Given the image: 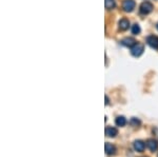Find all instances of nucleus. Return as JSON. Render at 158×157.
<instances>
[{
    "instance_id": "nucleus-1",
    "label": "nucleus",
    "mask_w": 158,
    "mask_h": 157,
    "mask_svg": "<svg viewBox=\"0 0 158 157\" xmlns=\"http://www.w3.org/2000/svg\"><path fill=\"white\" fill-rule=\"evenodd\" d=\"M143 51H144V47L141 43H136L133 48H131V53L134 57H139L143 53Z\"/></svg>"
},
{
    "instance_id": "nucleus-2",
    "label": "nucleus",
    "mask_w": 158,
    "mask_h": 157,
    "mask_svg": "<svg viewBox=\"0 0 158 157\" xmlns=\"http://www.w3.org/2000/svg\"><path fill=\"white\" fill-rule=\"evenodd\" d=\"M153 11V4L149 1H144L140 6V13L143 15H147Z\"/></svg>"
},
{
    "instance_id": "nucleus-3",
    "label": "nucleus",
    "mask_w": 158,
    "mask_h": 157,
    "mask_svg": "<svg viewBox=\"0 0 158 157\" xmlns=\"http://www.w3.org/2000/svg\"><path fill=\"white\" fill-rule=\"evenodd\" d=\"M122 9L126 12H132L135 9V1L134 0H124L122 3Z\"/></svg>"
},
{
    "instance_id": "nucleus-4",
    "label": "nucleus",
    "mask_w": 158,
    "mask_h": 157,
    "mask_svg": "<svg viewBox=\"0 0 158 157\" xmlns=\"http://www.w3.org/2000/svg\"><path fill=\"white\" fill-rule=\"evenodd\" d=\"M147 42L153 49H158V37L157 36H149L147 38Z\"/></svg>"
},
{
    "instance_id": "nucleus-5",
    "label": "nucleus",
    "mask_w": 158,
    "mask_h": 157,
    "mask_svg": "<svg viewBox=\"0 0 158 157\" xmlns=\"http://www.w3.org/2000/svg\"><path fill=\"white\" fill-rule=\"evenodd\" d=\"M147 147L149 148V150L150 151H152V152H154V151H156L157 149H158V143L155 139H148L147 140Z\"/></svg>"
},
{
    "instance_id": "nucleus-6",
    "label": "nucleus",
    "mask_w": 158,
    "mask_h": 157,
    "mask_svg": "<svg viewBox=\"0 0 158 157\" xmlns=\"http://www.w3.org/2000/svg\"><path fill=\"white\" fill-rule=\"evenodd\" d=\"M104 151H106V153L108 154V155H113L116 152V148H115V146L112 145V143H106V145H104Z\"/></svg>"
},
{
    "instance_id": "nucleus-7",
    "label": "nucleus",
    "mask_w": 158,
    "mask_h": 157,
    "mask_svg": "<svg viewBox=\"0 0 158 157\" xmlns=\"http://www.w3.org/2000/svg\"><path fill=\"white\" fill-rule=\"evenodd\" d=\"M121 43L124 45V47H128V48H133L135 44H136V40L134 38L128 37V38H124L123 40L121 41Z\"/></svg>"
},
{
    "instance_id": "nucleus-8",
    "label": "nucleus",
    "mask_w": 158,
    "mask_h": 157,
    "mask_svg": "<svg viewBox=\"0 0 158 157\" xmlns=\"http://www.w3.org/2000/svg\"><path fill=\"white\" fill-rule=\"evenodd\" d=\"M117 134H118L117 129L113 128V126H106V135L108 137H115Z\"/></svg>"
},
{
    "instance_id": "nucleus-9",
    "label": "nucleus",
    "mask_w": 158,
    "mask_h": 157,
    "mask_svg": "<svg viewBox=\"0 0 158 157\" xmlns=\"http://www.w3.org/2000/svg\"><path fill=\"white\" fill-rule=\"evenodd\" d=\"M144 148H146V145H144L143 141L141 140H136L134 143V149L136 150L137 152H143L144 151Z\"/></svg>"
},
{
    "instance_id": "nucleus-10",
    "label": "nucleus",
    "mask_w": 158,
    "mask_h": 157,
    "mask_svg": "<svg viewBox=\"0 0 158 157\" xmlns=\"http://www.w3.org/2000/svg\"><path fill=\"white\" fill-rule=\"evenodd\" d=\"M119 29L121 30V31H127V30L129 29V25H130V22L128 19H121L120 21H119Z\"/></svg>"
},
{
    "instance_id": "nucleus-11",
    "label": "nucleus",
    "mask_w": 158,
    "mask_h": 157,
    "mask_svg": "<svg viewBox=\"0 0 158 157\" xmlns=\"http://www.w3.org/2000/svg\"><path fill=\"white\" fill-rule=\"evenodd\" d=\"M115 123H116V126H124L127 123V119L123 116H118L115 120Z\"/></svg>"
},
{
    "instance_id": "nucleus-12",
    "label": "nucleus",
    "mask_w": 158,
    "mask_h": 157,
    "mask_svg": "<svg viewBox=\"0 0 158 157\" xmlns=\"http://www.w3.org/2000/svg\"><path fill=\"white\" fill-rule=\"evenodd\" d=\"M116 6L115 0H104V6L106 10H112Z\"/></svg>"
},
{
    "instance_id": "nucleus-13",
    "label": "nucleus",
    "mask_w": 158,
    "mask_h": 157,
    "mask_svg": "<svg viewBox=\"0 0 158 157\" xmlns=\"http://www.w3.org/2000/svg\"><path fill=\"white\" fill-rule=\"evenodd\" d=\"M132 33H133L134 35H137L140 33V27L137 23H135L133 25V27H132Z\"/></svg>"
},
{
    "instance_id": "nucleus-14",
    "label": "nucleus",
    "mask_w": 158,
    "mask_h": 157,
    "mask_svg": "<svg viewBox=\"0 0 158 157\" xmlns=\"http://www.w3.org/2000/svg\"><path fill=\"white\" fill-rule=\"evenodd\" d=\"M131 125L132 126H138L140 125V120L139 119H137V118H135L133 117L131 119Z\"/></svg>"
},
{
    "instance_id": "nucleus-15",
    "label": "nucleus",
    "mask_w": 158,
    "mask_h": 157,
    "mask_svg": "<svg viewBox=\"0 0 158 157\" xmlns=\"http://www.w3.org/2000/svg\"><path fill=\"white\" fill-rule=\"evenodd\" d=\"M106 105H109V98H108V96H106Z\"/></svg>"
},
{
    "instance_id": "nucleus-16",
    "label": "nucleus",
    "mask_w": 158,
    "mask_h": 157,
    "mask_svg": "<svg viewBox=\"0 0 158 157\" xmlns=\"http://www.w3.org/2000/svg\"><path fill=\"white\" fill-rule=\"evenodd\" d=\"M157 30H158V24H157Z\"/></svg>"
},
{
    "instance_id": "nucleus-17",
    "label": "nucleus",
    "mask_w": 158,
    "mask_h": 157,
    "mask_svg": "<svg viewBox=\"0 0 158 157\" xmlns=\"http://www.w3.org/2000/svg\"><path fill=\"white\" fill-rule=\"evenodd\" d=\"M144 157H146V156H144Z\"/></svg>"
}]
</instances>
